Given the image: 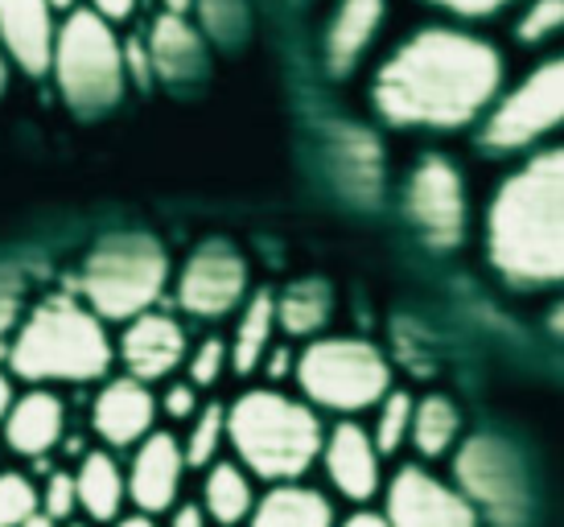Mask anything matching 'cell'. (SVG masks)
Here are the masks:
<instances>
[{"label": "cell", "instance_id": "60d3db41", "mask_svg": "<svg viewBox=\"0 0 564 527\" xmlns=\"http://www.w3.org/2000/svg\"><path fill=\"white\" fill-rule=\"evenodd\" d=\"M13 404H17L13 379H9V372H0V424H4L9 412H13Z\"/></svg>", "mask_w": 564, "mask_h": 527}, {"label": "cell", "instance_id": "ffe728a7", "mask_svg": "<svg viewBox=\"0 0 564 527\" xmlns=\"http://www.w3.org/2000/svg\"><path fill=\"white\" fill-rule=\"evenodd\" d=\"M75 491H79V512H87L91 524H120L128 498V474L116 465V458L104 450H91L75 470Z\"/></svg>", "mask_w": 564, "mask_h": 527}, {"label": "cell", "instance_id": "e0dca14e", "mask_svg": "<svg viewBox=\"0 0 564 527\" xmlns=\"http://www.w3.org/2000/svg\"><path fill=\"white\" fill-rule=\"evenodd\" d=\"M4 445L21 458H46L66 429V408L63 400L46 388H33L25 396H17L13 412L4 417Z\"/></svg>", "mask_w": 564, "mask_h": 527}, {"label": "cell", "instance_id": "d6986e66", "mask_svg": "<svg viewBox=\"0 0 564 527\" xmlns=\"http://www.w3.org/2000/svg\"><path fill=\"white\" fill-rule=\"evenodd\" d=\"M388 17V0H343L334 9L326 33V66L334 75H346L362 58V50L371 46L376 30Z\"/></svg>", "mask_w": 564, "mask_h": 527}, {"label": "cell", "instance_id": "836d02e7", "mask_svg": "<svg viewBox=\"0 0 564 527\" xmlns=\"http://www.w3.org/2000/svg\"><path fill=\"white\" fill-rule=\"evenodd\" d=\"M42 512L54 519V524H66L70 515L79 512V491H75V474H66V470H54L46 482V491H42Z\"/></svg>", "mask_w": 564, "mask_h": 527}, {"label": "cell", "instance_id": "83f0119b", "mask_svg": "<svg viewBox=\"0 0 564 527\" xmlns=\"http://www.w3.org/2000/svg\"><path fill=\"white\" fill-rule=\"evenodd\" d=\"M227 441V408L223 404H206L198 408V417L189 420V433L182 441V453H186V465L194 470H210L219 462V450Z\"/></svg>", "mask_w": 564, "mask_h": 527}, {"label": "cell", "instance_id": "f6af8a7d", "mask_svg": "<svg viewBox=\"0 0 564 527\" xmlns=\"http://www.w3.org/2000/svg\"><path fill=\"white\" fill-rule=\"evenodd\" d=\"M21 527H58V524H54V519H50L46 512H33L30 519H25V524H21Z\"/></svg>", "mask_w": 564, "mask_h": 527}, {"label": "cell", "instance_id": "30bf717a", "mask_svg": "<svg viewBox=\"0 0 564 527\" xmlns=\"http://www.w3.org/2000/svg\"><path fill=\"white\" fill-rule=\"evenodd\" d=\"M243 293H248V264L223 239H206L177 280V301L194 318H223L243 301Z\"/></svg>", "mask_w": 564, "mask_h": 527}, {"label": "cell", "instance_id": "f1b7e54d", "mask_svg": "<svg viewBox=\"0 0 564 527\" xmlns=\"http://www.w3.org/2000/svg\"><path fill=\"white\" fill-rule=\"evenodd\" d=\"M412 412H416V400H412L408 391H388V396H383L379 417H376V433H371L379 458H392L408 437H412Z\"/></svg>", "mask_w": 564, "mask_h": 527}, {"label": "cell", "instance_id": "bcb514c9", "mask_svg": "<svg viewBox=\"0 0 564 527\" xmlns=\"http://www.w3.org/2000/svg\"><path fill=\"white\" fill-rule=\"evenodd\" d=\"M9 87V54H4V46H0V92Z\"/></svg>", "mask_w": 564, "mask_h": 527}, {"label": "cell", "instance_id": "b9f144b4", "mask_svg": "<svg viewBox=\"0 0 564 527\" xmlns=\"http://www.w3.org/2000/svg\"><path fill=\"white\" fill-rule=\"evenodd\" d=\"M111 527H158V519H149V515H124L120 524H111Z\"/></svg>", "mask_w": 564, "mask_h": 527}, {"label": "cell", "instance_id": "c3c4849f", "mask_svg": "<svg viewBox=\"0 0 564 527\" xmlns=\"http://www.w3.org/2000/svg\"><path fill=\"white\" fill-rule=\"evenodd\" d=\"M66 527H87V524H66Z\"/></svg>", "mask_w": 564, "mask_h": 527}, {"label": "cell", "instance_id": "7c38bea8", "mask_svg": "<svg viewBox=\"0 0 564 527\" xmlns=\"http://www.w3.org/2000/svg\"><path fill=\"white\" fill-rule=\"evenodd\" d=\"M182 474H186V453L173 433H149L137 445V458L128 465V498L137 515L158 519L165 512H177L182 495Z\"/></svg>", "mask_w": 564, "mask_h": 527}, {"label": "cell", "instance_id": "4fadbf2b", "mask_svg": "<svg viewBox=\"0 0 564 527\" xmlns=\"http://www.w3.org/2000/svg\"><path fill=\"white\" fill-rule=\"evenodd\" d=\"M322 465H326L329 486L338 491L350 503H367V498L379 495L383 486V470H379V450L371 433L355 424V420H343L326 433V445H322Z\"/></svg>", "mask_w": 564, "mask_h": 527}, {"label": "cell", "instance_id": "9a60e30c", "mask_svg": "<svg viewBox=\"0 0 564 527\" xmlns=\"http://www.w3.org/2000/svg\"><path fill=\"white\" fill-rule=\"evenodd\" d=\"M153 420H158V400H153L149 384L132 379V375L128 379H111L108 388L95 396L91 429L108 445H116V450L141 445L149 433H158Z\"/></svg>", "mask_w": 564, "mask_h": 527}, {"label": "cell", "instance_id": "1f68e13d", "mask_svg": "<svg viewBox=\"0 0 564 527\" xmlns=\"http://www.w3.org/2000/svg\"><path fill=\"white\" fill-rule=\"evenodd\" d=\"M564 30V0H532V9L519 17V42L523 46H535V42H544L552 33Z\"/></svg>", "mask_w": 564, "mask_h": 527}, {"label": "cell", "instance_id": "d590c367", "mask_svg": "<svg viewBox=\"0 0 564 527\" xmlns=\"http://www.w3.org/2000/svg\"><path fill=\"white\" fill-rule=\"evenodd\" d=\"M124 71L137 78L141 87L153 78V63H149V46H144V42H128L124 46Z\"/></svg>", "mask_w": 564, "mask_h": 527}, {"label": "cell", "instance_id": "277c9868", "mask_svg": "<svg viewBox=\"0 0 564 527\" xmlns=\"http://www.w3.org/2000/svg\"><path fill=\"white\" fill-rule=\"evenodd\" d=\"M111 338L104 322L75 297H50L21 322L9 367L30 384H87L111 367Z\"/></svg>", "mask_w": 564, "mask_h": 527}, {"label": "cell", "instance_id": "4dcf8cb0", "mask_svg": "<svg viewBox=\"0 0 564 527\" xmlns=\"http://www.w3.org/2000/svg\"><path fill=\"white\" fill-rule=\"evenodd\" d=\"M194 9L203 13L206 33H215L223 42H236L248 30V4L243 0H194Z\"/></svg>", "mask_w": 564, "mask_h": 527}, {"label": "cell", "instance_id": "f546056e", "mask_svg": "<svg viewBox=\"0 0 564 527\" xmlns=\"http://www.w3.org/2000/svg\"><path fill=\"white\" fill-rule=\"evenodd\" d=\"M33 512H42V491L25 474H0V527H21Z\"/></svg>", "mask_w": 564, "mask_h": 527}, {"label": "cell", "instance_id": "484cf974", "mask_svg": "<svg viewBox=\"0 0 564 527\" xmlns=\"http://www.w3.org/2000/svg\"><path fill=\"white\" fill-rule=\"evenodd\" d=\"M457 474L466 482V491L486 503H499L502 495H511V462H507V453L495 445V441H470L462 458H457Z\"/></svg>", "mask_w": 564, "mask_h": 527}, {"label": "cell", "instance_id": "7a4b0ae2", "mask_svg": "<svg viewBox=\"0 0 564 527\" xmlns=\"http://www.w3.org/2000/svg\"><path fill=\"white\" fill-rule=\"evenodd\" d=\"M486 232L490 260L507 280H564V144L535 153L502 182Z\"/></svg>", "mask_w": 564, "mask_h": 527}, {"label": "cell", "instance_id": "52a82bcc", "mask_svg": "<svg viewBox=\"0 0 564 527\" xmlns=\"http://www.w3.org/2000/svg\"><path fill=\"white\" fill-rule=\"evenodd\" d=\"M297 384L305 400L329 412H367L392 391V367L371 342L317 338L297 358Z\"/></svg>", "mask_w": 564, "mask_h": 527}, {"label": "cell", "instance_id": "7bdbcfd3", "mask_svg": "<svg viewBox=\"0 0 564 527\" xmlns=\"http://www.w3.org/2000/svg\"><path fill=\"white\" fill-rule=\"evenodd\" d=\"M165 4V13H173V17H186L189 9H194V0H161Z\"/></svg>", "mask_w": 564, "mask_h": 527}, {"label": "cell", "instance_id": "5b68a950", "mask_svg": "<svg viewBox=\"0 0 564 527\" xmlns=\"http://www.w3.org/2000/svg\"><path fill=\"white\" fill-rule=\"evenodd\" d=\"M170 280V256L153 235H108L99 239L79 272V293L87 297V310L104 322H132L149 313Z\"/></svg>", "mask_w": 564, "mask_h": 527}, {"label": "cell", "instance_id": "74e56055", "mask_svg": "<svg viewBox=\"0 0 564 527\" xmlns=\"http://www.w3.org/2000/svg\"><path fill=\"white\" fill-rule=\"evenodd\" d=\"M132 9H137V0H91V13L104 17V21H128L132 17Z\"/></svg>", "mask_w": 564, "mask_h": 527}, {"label": "cell", "instance_id": "d6a6232c", "mask_svg": "<svg viewBox=\"0 0 564 527\" xmlns=\"http://www.w3.org/2000/svg\"><path fill=\"white\" fill-rule=\"evenodd\" d=\"M227 363H231V346L219 338H206L186 363V375L194 388H210V384H219V375L227 372Z\"/></svg>", "mask_w": 564, "mask_h": 527}, {"label": "cell", "instance_id": "2e32d148", "mask_svg": "<svg viewBox=\"0 0 564 527\" xmlns=\"http://www.w3.org/2000/svg\"><path fill=\"white\" fill-rule=\"evenodd\" d=\"M54 9L50 0H0V46L25 75H46L54 58Z\"/></svg>", "mask_w": 564, "mask_h": 527}, {"label": "cell", "instance_id": "ba28073f", "mask_svg": "<svg viewBox=\"0 0 564 527\" xmlns=\"http://www.w3.org/2000/svg\"><path fill=\"white\" fill-rule=\"evenodd\" d=\"M564 125V54L535 66L516 92L499 99L482 128V144L490 149H523L544 132Z\"/></svg>", "mask_w": 564, "mask_h": 527}, {"label": "cell", "instance_id": "ee69618b", "mask_svg": "<svg viewBox=\"0 0 564 527\" xmlns=\"http://www.w3.org/2000/svg\"><path fill=\"white\" fill-rule=\"evenodd\" d=\"M289 363H293V358H289V351H276V355H272V367H268V372L281 375V372H289Z\"/></svg>", "mask_w": 564, "mask_h": 527}, {"label": "cell", "instance_id": "44dd1931", "mask_svg": "<svg viewBox=\"0 0 564 527\" xmlns=\"http://www.w3.org/2000/svg\"><path fill=\"white\" fill-rule=\"evenodd\" d=\"M251 527H334L329 498L305 482L272 486L264 498H256Z\"/></svg>", "mask_w": 564, "mask_h": 527}, {"label": "cell", "instance_id": "f35d334b", "mask_svg": "<svg viewBox=\"0 0 564 527\" xmlns=\"http://www.w3.org/2000/svg\"><path fill=\"white\" fill-rule=\"evenodd\" d=\"M170 527H206L203 507H194V503L177 507V512H173V519H170Z\"/></svg>", "mask_w": 564, "mask_h": 527}, {"label": "cell", "instance_id": "8fae6325", "mask_svg": "<svg viewBox=\"0 0 564 527\" xmlns=\"http://www.w3.org/2000/svg\"><path fill=\"white\" fill-rule=\"evenodd\" d=\"M388 527H478V512L466 495L445 486L421 465H400L388 482Z\"/></svg>", "mask_w": 564, "mask_h": 527}, {"label": "cell", "instance_id": "5bb4252c", "mask_svg": "<svg viewBox=\"0 0 564 527\" xmlns=\"http://www.w3.org/2000/svg\"><path fill=\"white\" fill-rule=\"evenodd\" d=\"M120 358H124L128 375L141 384L165 379L186 358V330L177 326L170 313H141L120 334Z\"/></svg>", "mask_w": 564, "mask_h": 527}, {"label": "cell", "instance_id": "ac0fdd59", "mask_svg": "<svg viewBox=\"0 0 564 527\" xmlns=\"http://www.w3.org/2000/svg\"><path fill=\"white\" fill-rule=\"evenodd\" d=\"M144 46H149L153 75L165 78V83H194V78L203 75V33L194 30L186 17L161 13L153 21V30H149V37H144Z\"/></svg>", "mask_w": 564, "mask_h": 527}, {"label": "cell", "instance_id": "cb8c5ba5", "mask_svg": "<svg viewBox=\"0 0 564 527\" xmlns=\"http://www.w3.org/2000/svg\"><path fill=\"white\" fill-rule=\"evenodd\" d=\"M329 284L326 280H297L276 297V326L293 338H310L329 322Z\"/></svg>", "mask_w": 564, "mask_h": 527}, {"label": "cell", "instance_id": "6da1fadb", "mask_svg": "<svg viewBox=\"0 0 564 527\" xmlns=\"http://www.w3.org/2000/svg\"><path fill=\"white\" fill-rule=\"evenodd\" d=\"M502 83L499 50L462 30H421L376 71L371 99L404 128H462L478 120Z\"/></svg>", "mask_w": 564, "mask_h": 527}, {"label": "cell", "instance_id": "ab89813d", "mask_svg": "<svg viewBox=\"0 0 564 527\" xmlns=\"http://www.w3.org/2000/svg\"><path fill=\"white\" fill-rule=\"evenodd\" d=\"M334 527H388V515H383V512H355V515H346L343 524H334Z\"/></svg>", "mask_w": 564, "mask_h": 527}, {"label": "cell", "instance_id": "8d00e7d4", "mask_svg": "<svg viewBox=\"0 0 564 527\" xmlns=\"http://www.w3.org/2000/svg\"><path fill=\"white\" fill-rule=\"evenodd\" d=\"M441 9H449V13H462V17H490L499 13L507 0H433Z\"/></svg>", "mask_w": 564, "mask_h": 527}, {"label": "cell", "instance_id": "4316f807", "mask_svg": "<svg viewBox=\"0 0 564 527\" xmlns=\"http://www.w3.org/2000/svg\"><path fill=\"white\" fill-rule=\"evenodd\" d=\"M457 429H462V417H457L454 400H445V396H424L412 412V445L421 458H441L454 450Z\"/></svg>", "mask_w": 564, "mask_h": 527}, {"label": "cell", "instance_id": "d4e9b609", "mask_svg": "<svg viewBox=\"0 0 564 527\" xmlns=\"http://www.w3.org/2000/svg\"><path fill=\"white\" fill-rule=\"evenodd\" d=\"M272 330H276V297L260 289L251 297V305L239 318L236 342H231V372L251 375L268 355V342H272Z\"/></svg>", "mask_w": 564, "mask_h": 527}, {"label": "cell", "instance_id": "e575fe53", "mask_svg": "<svg viewBox=\"0 0 564 527\" xmlns=\"http://www.w3.org/2000/svg\"><path fill=\"white\" fill-rule=\"evenodd\" d=\"M161 412L170 420H194L198 417V388L194 384H173L161 400Z\"/></svg>", "mask_w": 564, "mask_h": 527}, {"label": "cell", "instance_id": "7dc6e473", "mask_svg": "<svg viewBox=\"0 0 564 527\" xmlns=\"http://www.w3.org/2000/svg\"><path fill=\"white\" fill-rule=\"evenodd\" d=\"M75 4H79V0H50L54 13H75Z\"/></svg>", "mask_w": 564, "mask_h": 527}, {"label": "cell", "instance_id": "8992f818", "mask_svg": "<svg viewBox=\"0 0 564 527\" xmlns=\"http://www.w3.org/2000/svg\"><path fill=\"white\" fill-rule=\"evenodd\" d=\"M50 71L58 78V92L75 111L95 116L108 111L124 95V46L104 17L91 9H75L54 33V58Z\"/></svg>", "mask_w": 564, "mask_h": 527}, {"label": "cell", "instance_id": "603a6c76", "mask_svg": "<svg viewBox=\"0 0 564 527\" xmlns=\"http://www.w3.org/2000/svg\"><path fill=\"white\" fill-rule=\"evenodd\" d=\"M256 512V491H251L248 470L236 462H215L203 482V515L219 527H239Z\"/></svg>", "mask_w": 564, "mask_h": 527}, {"label": "cell", "instance_id": "9c48e42d", "mask_svg": "<svg viewBox=\"0 0 564 527\" xmlns=\"http://www.w3.org/2000/svg\"><path fill=\"white\" fill-rule=\"evenodd\" d=\"M404 211L429 244H437V248L462 244V235H466V186H462V173H457L454 161L424 157L408 178Z\"/></svg>", "mask_w": 564, "mask_h": 527}, {"label": "cell", "instance_id": "7402d4cb", "mask_svg": "<svg viewBox=\"0 0 564 527\" xmlns=\"http://www.w3.org/2000/svg\"><path fill=\"white\" fill-rule=\"evenodd\" d=\"M334 165H338L346 194H355L359 202H376L379 186H383V144L367 128H338Z\"/></svg>", "mask_w": 564, "mask_h": 527}, {"label": "cell", "instance_id": "3957f363", "mask_svg": "<svg viewBox=\"0 0 564 527\" xmlns=\"http://www.w3.org/2000/svg\"><path fill=\"white\" fill-rule=\"evenodd\" d=\"M227 445L248 474L284 486L322 458L326 429L310 404L289 400L284 391L256 388L227 408Z\"/></svg>", "mask_w": 564, "mask_h": 527}]
</instances>
